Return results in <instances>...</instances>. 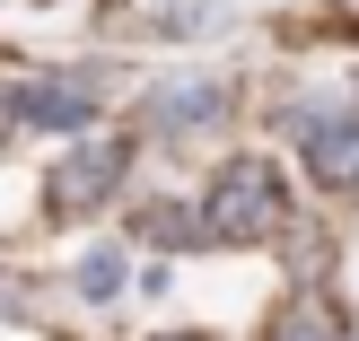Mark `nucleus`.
Wrapping results in <instances>:
<instances>
[{
  "mask_svg": "<svg viewBox=\"0 0 359 341\" xmlns=\"http://www.w3.org/2000/svg\"><path fill=\"white\" fill-rule=\"evenodd\" d=\"M219 27H228L219 0H158V9H149V35H158V44H202V35H219Z\"/></svg>",
  "mask_w": 359,
  "mask_h": 341,
  "instance_id": "423d86ee",
  "label": "nucleus"
},
{
  "mask_svg": "<svg viewBox=\"0 0 359 341\" xmlns=\"http://www.w3.org/2000/svg\"><path fill=\"white\" fill-rule=\"evenodd\" d=\"M298 149H307L316 175L359 184V114H298Z\"/></svg>",
  "mask_w": 359,
  "mask_h": 341,
  "instance_id": "20e7f679",
  "label": "nucleus"
},
{
  "mask_svg": "<svg viewBox=\"0 0 359 341\" xmlns=\"http://www.w3.org/2000/svg\"><path fill=\"white\" fill-rule=\"evenodd\" d=\"M18 123H35V132H79V123H97V97H88L79 79L18 88Z\"/></svg>",
  "mask_w": 359,
  "mask_h": 341,
  "instance_id": "39448f33",
  "label": "nucleus"
},
{
  "mask_svg": "<svg viewBox=\"0 0 359 341\" xmlns=\"http://www.w3.org/2000/svg\"><path fill=\"white\" fill-rule=\"evenodd\" d=\"M193 219H202L210 245H272L280 219H290V193H280V175L263 167V158H228V167L210 175V193H202Z\"/></svg>",
  "mask_w": 359,
  "mask_h": 341,
  "instance_id": "f257e3e1",
  "label": "nucleus"
},
{
  "mask_svg": "<svg viewBox=\"0 0 359 341\" xmlns=\"http://www.w3.org/2000/svg\"><path fill=\"white\" fill-rule=\"evenodd\" d=\"M18 132V88H0V140Z\"/></svg>",
  "mask_w": 359,
  "mask_h": 341,
  "instance_id": "9d476101",
  "label": "nucleus"
},
{
  "mask_svg": "<svg viewBox=\"0 0 359 341\" xmlns=\"http://www.w3.org/2000/svg\"><path fill=\"white\" fill-rule=\"evenodd\" d=\"M114 289H123V254H114V245H97V254H79V298H97V307H105Z\"/></svg>",
  "mask_w": 359,
  "mask_h": 341,
  "instance_id": "6e6552de",
  "label": "nucleus"
},
{
  "mask_svg": "<svg viewBox=\"0 0 359 341\" xmlns=\"http://www.w3.org/2000/svg\"><path fill=\"white\" fill-rule=\"evenodd\" d=\"M228 97H237L228 79L184 70V79H158V88H149V123H158V132H210V123L228 114Z\"/></svg>",
  "mask_w": 359,
  "mask_h": 341,
  "instance_id": "7ed1b4c3",
  "label": "nucleus"
},
{
  "mask_svg": "<svg viewBox=\"0 0 359 341\" xmlns=\"http://www.w3.org/2000/svg\"><path fill=\"white\" fill-rule=\"evenodd\" d=\"M193 228H202V219H193V210H175V202L140 210V237H149V245H193Z\"/></svg>",
  "mask_w": 359,
  "mask_h": 341,
  "instance_id": "1a4fd4ad",
  "label": "nucleus"
},
{
  "mask_svg": "<svg viewBox=\"0 0 359 341\" xmlns=\"http://www.w3.org/2000/svg\"><path fill=\"white\" fill-rule=\"evenodd\" d=\"M272 341H342V324H333V307H316V298H290V307L272 315Z\"/></svg>",
  "mask_w": 359,
  "mask_h": 341,
  "instance_id": "0eeeda50",
  "label": "nucleus"
},
{
  "mask_svg": "<svg viewBox=\"0 0 359 341\" xmlns=\"http://www.w3.org/2000/svg\"><path fill=\"white\" fill-rule=\"evenodd\" d=\"M167 341H210V333H167Z\"/></svg>",
  "mask_w": 359,
  "mask_h": 341,
  "instance_id": "9b49d317",
  "label": "nucleus"
},
{
  "mask_svg": "<svg viewBox=\"0 0 359 341\" xmlns=\"http://www.w3.org/2000/svg\"><path fill=\"white\" fill-rule=\"evenodd\" d=\"M123 167H132V140H114V132L88 140V149H70L62 167L44 175V210H53V219H88L97 202L123 193Z\"/></svg>",
  "mask_w": 359,
  "mask_h": 341,
  "instance_id": "f03ea898",
  "label": "nucleus"
}]
</instances>
